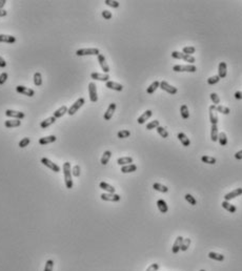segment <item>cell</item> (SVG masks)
Here are the masks:
<instances>
[{
  "mask_svg": "<svg viewBox=\"0 0 242 271\" xmlns=\"http://www.w3.org/2000/svg\"><path fill=\"white\" fill-rule=\"evenodd\" d=\"M30 143H31V139H30V138H23V139H22V140L19 142V147H20V148H24V147H27V146H28Z\"/></svg>",
  "mask_w": 242,
  "mask_h": 271,
  "instance_id": "obj_49",
  "label": "cell"
},
{
  "mask_svg": "<svg viewBox=\"0 0 242 271\" xmlns=\"http://www.w3.org/2000/svg\"><path fill=\"white\" fill-rule=\"evenodd\" d=\"M216 111L220 112V114H223V115H229L230 111H229V107H226V106L218 105V106H216Z\"/></svg>",
  "mask_w": 242,
  "mask_h": 271,
  "instance_id": "obj_42",
  "label": "cell"
},
{
  "mask_svg": "<svg viewBox=\"0 0 242 271\" xmlns=\"http://www.w3.org/2000/svg\"><path fill=\"white\" fill-rule=\"evenodd\" d=\"M5 127L11 128V127H18L21 125V121L20 120H7L4 122Z\"/></svg>",
  "mask_w": 242,
  "mask_h": 271,
  "instance_id": "obj_30",
  "label": "cell"
},
{
  "mask_svg": "<svg viewBox=\"0 0 242 271\" xmlns=\"http://www.w3.org/2000/svg\"><path fill=\"white\" fill-rule=\"evenodd\" d=\"M8 74L7 73H1L0 74V85L4 84L5 81L8 80Z\"/></svg>",
  "mask_w": 242,
  "mask_h": 271,
  "instance_id": "obj_55",
  "label": "cell"
},
{
  "mask_svg": "<svg viewBox=\"0 0 242 271\" xmlns=\"http://www.w3.org/2000/svg\"><path fill=\"white\" fill-rule=\"evenodd\" d=\"M196 66L194 64H188V65H175L173 67V71L176 73H182V71H188V73H195L196 71Z\"/></svg>",
  "mask_w": 242,
  "mask_h": 271,
  "instance_id": "obj_4",
  "label": "cell"
},
{
  "mask_svg": "<svg viewBox=\"0 0 242 271\" xmlns=\"http://www.w3.org/2000/svg\"><path fill=\"white\" fill-rule=\"evenodd\" d=\"M98 62H99L100 66H101V70L104 71V74H108L109 71V66L108 64V62H106V60L104 58V56H103L102 54H99L98 55Z\"/></svg>",
  "mask_w": 242,
  "mask_h": 271,
  "instance_id": "obj_14",
  "label": "cell"
},
{
  "mask_svg": "<svg viewBox=\"0 0 242 271\" xmlns=\"http://www.w3.org/2000/svg\"><path fill=\"white\" fill-rule=\"evenodd\" d=\"M5 3H7L5 0H0V10H3V7L5 5Z\"/></svg>",
  "mask_w": 242,
  "mask_h": 271,
  "instance_id": "obj_60",
  "label": "cell"
},
{
  "mask_svg": "<svg viewBox=\"0 0 242 271\" xmlns=\"http://www.w3.org/2000/svg\"><path fill=\"white\" fill-rule=\"evenodd\" d=\"M200 271H205V270H204V269H201Z\"/></svg>",
  "mask_w": 242,
  "mask_h": 271,
  "instance_id": "obj_62",
  "label": "cell"
},
{
  "mask_svg": "<svg viewBox=\"0 0 242 271\" xmlns=\"http://www.w3.org/2000/svg\"><path fill=\"white\" fill-rule=\"evenodd\" d=\"M182 242H183V238L182 236H177V239L175 240V243L173 245L172 247V251L174 254H177L179 252L180 248H181V245H182Z\"/></svg>",
  "mask_w": 242,
  "mask_h": 271,
  "instance_id": "obj_17",
  "label": "cell"
},
{
  "mask_svg": "<svg viewBox=\"0 0 242 271\" xmlns=\"http://www.w3.org/2000/svg\"><path fill=\"white\" fill-rule=\"evenodd\" d=\"M189 244H191V240H189V239H185V240L183 239V242H182V245H181L180 250H182V251H186L189 246Z\"/></svg>",
  "mask_w": 242,
  "mask_h": 271,
  "instance_id": "obj_50",
  "label": "cell"
},
{
  "mask_svg": "<svg viewBox=\"0 0 242 271\" xmlns=\"http://www.w3.org/2000/svg\"><path fill=\"white\" fill-rule=\"evenodd\" d=\"M195 52H196V48L194 47H183V50H182V53L186 54V55L194 54Z\"/></svg>",
  "mask_w": 242,
  "mask_h": 271,
  "instance_id": "obj_52",
  "label": "cell"
},
{
  "mask_svg": "<svg viewBox=\"0 0 242 271\" xmlns=\"http://www.w3.org/2000/svg\"><path fill=\"white\" fill-rule=\"evenodd\" d=\"M220 81V77L219 76H213V77H209L207 79V83L209 85H214V84H217V83Z\"/></svg>",
  "mask_w": 242,
  "mask_h": 271,
  "instance_id": "obj_46",
  "label": "cell"
},
{
  "mask_svg": "<svg viewBox=\"0 0 242 271\" xmlns=\"http://www.w3.org/2000/svg\"><path fill=\"white\" fill-rule=\"evenodd\" d=\"M100 54V52L98 48L96 47H92V48H80L76 52V55L79 57L81 56H98Z\"/></svg>",
  "mask_w": 242,
  "mask_h": 271,
  "instance_id": "obj_3",
  "label": "cell"
},
{
  "mask_svg": "<svg viewBox=\"0 0 242 271\" xmlns=\"http://www.w3.org/2000/svg\"><path fill=\"white\" fill-rule=\"evenodd\" d=\"M34 84L36 86H41L42 85V77H41V74L39 71H36L34 74Z\"/></svg>",
  "mask_w": 242,
  "mask_h": 271,
  "instance_id": "obj_39",
  "label": "cell"
},
{
  "mask_svg": "<svg viewBox=\"0 0 242 271\" xmlns=\"http://www.w3.org/2000/svg\"><path fill=\"white\" fill-rule=\"evenodd\" d=\"M16 91H17V93L22 94V95L28 96V97H33L34 95H35V91H34V89L25 87V86H22V85L16 86Z\"/></svg>",
  "mask_w": 242,
  "mask_h": 271,
  "instance_id": "obj_10",
  "label": "cell"
},
{
  "mask_svg": "<svg viewBox=\"0 0 242 271\" xmlns=\"http://www.w3.org/2000/svg\"><path fill=\"white\" fill-rule=\"evenodd\" d=\"M241 195H242V188H236V189L233 190V191H230V192H229V194H226L225 195H224V201H230V200H233V199L237 198Z\"/></svg>",
  "mask_w": 242,
  "mask_h": 271,
  "instance_id": "obj_15",
  "label": "cell"
},
{
  "mask_svg": "<svg viewBox=\"0 0 242 271\" xmlns=\"http://www.w3.org/2000/svg\"><path fill=\"white\" fill-rule=\"evenodd\" d=\"M180 114H181V117H182L184 120H186V119H189V108H188V106H186L185 104L181 105V107H180Z\"/></svg>",
  "mask_w": 242,
  "mask_h": 271,
  "instance_id": "obj_37",
  "label": "cell"
},
{
  "mask_svg": "<svg viewBox=\"0 0 242 271\" xmlns=\"http://www.w3.org/2000/svg\"><path fill=\"white\" fill-rule=\"evenodd\" d=\"M5 116L10 118H15L16 120H21L24 118V112L18 111H13V109H7L5 111Z\"/></svg>",
  "mask_w": 242,
  "mask_h": 271,
  "instance_id": "obj_9",
  "label": "cell"
},
{
  "mask_svg": "<svg viewBox=\"0 0 242 271\" xmlns=\"http://www.w3.org/2000/svg\"><path fill=\"white\" fill-rule=\"evenodd\" d=\"M41 163L43 164L44 166H47L48 168H50L51 170H53L55 172H59L60 171V167L57 165L56 163L52 162L51 160H48V158H42L41 159Z\"/></svg>",
  "mask_w": 242,
  "mask_h": 271,
  "instance_id": "obj_7",
  "label": "cell"
},
{
  "mask_svg": "<svg viewBox=\"0 0 242 271\" xmlns=\"http://www.w3.org/2000/svg\"><path fill=\"white\" fill-rule=\"evenodd\" d=\"M158 87H160V82H159V81H154L151 85L149 86L148 89H146V93L149 94V95L154 94Z\"/></svg>",
  "mask_w": 242,
  "mask_h": 271,
  "instance_id": "obj_33",
  "label": "cell"
},
{
  "mask_svg": "<svg viewBox=\"0 0 242 271\" xmlns=\"http://www.w3.org/2000/svg\"><path fill=\"white\" fill-rule=\"evenodd\" d=\"M0 42L15 43V42H16V37L11 36V35H4V34H1V35H0Z\"/></svg>",
  "mask_w": 242,
  "mask_h": 271,
  "instance_id": "obj_29",
  "label": "cell"
},
{
  "mask_svg": "<svg viewBox=\"0 0 242 271\" xmlns=\"http://www.w3.org/2000/svg\"><path fill=\"white\" fill-rule=\"evenodd\" d=\"M116 107H117L116 103H111V104L108 105V109H106V111L104 112V116H103L104 120L109 121V120L112 119V117H113L115 111H116Z\"/></svg>",
  "mask_w": 242,
  "mask_h": 271,
  "instance_id": "obj_13",
  "label": "cell"
},
{
  "mask_svg": "<svg viewBox=\"0 0 242 271\" xmlns=\"http://www.w3.org/2000/svg\"><path fill=\"white\" fill-rule=\"evenodd\" d=\"M53 268H54V261L53 259H48L47 263H45L44 271H53Z\"/></svg>",
  "mask_w": 242,
  "mask_h": 271,
  "instance_id": "obj_48",
  "label": "cell"
},
{
  "mask_svg": "<svg viewBox=\"0 0 242 271\" xmlns=\"http://www.w3.org/2000/svg\"><path fill=\"white\" fill-rule=\"evenodd\" d=\"M178 139H179L181 144H182L183 146H185V147H189V146L191 145V141H189V138L186 137V135L183 134V132H179V134H178Z\"/></svg>",
  "mask_w": 242,
  "mask_h": 271,
  "instance_id": "obj_23",
  "label": "cell"
},
{
  "mask_svg": "<svg viewBox=\"0 0 242 271\" xmlns=\"http://www.w3.org/2000/svg\"><path fill=\"white\" fill-rule=\"evenodd\" d=\"M57 140L56 136L52 135V136H48V137H43V138H40L39 139V144L40 145H45V144H50V143H53L55 141Z\"/></svg>",
  "mask_w": 242,
  "mask_h": 271,
  "instance_id": "obj_21",
  "label": "cell"
},
{
  "mask_svg": "<svg viewBox=\"0 0 242 271\" xmlns=\"http://www.w3.org/2000/svg\"><path fill=\"white\" fill-rule=\"evenodd\" d=\"M63 175H64V182L68 189L73 188V180H72V170L71 163L65 162L63 164Z\"/></svg>",
  "mask_w": 242,
  "mask_h": 271,
  "instance_id": "obj_1",
  "label": "cell"
},
{
  "mask_svg": "<svg viewBox=\"0 0 242 271\" xmlns=\"http://www.w3.org/2000/svg\"><path fill=\"white\" fill-rule=\"evenodd\" d=\"M91 78L94 80H98V81H104L108 82L109 79L108 74H100V73H92Z\"/></svg>",
  "mask_w": 242,
  "mask_h": 271,
  "instance_id": "obj_16",
  "label": "cell"
},
{
  "mask_svg": "<svg viewBox=\"0 0 242 271\" xmlns=\"http://www.w3.org/2000/svg\"><path fill=\"white\" fill-rule=\"evenodd\" d=\"M88 94H90V100L92 102H97L98 101V95H97V87L94 82H91L88 84Z\"/></svg>",
  "mask_w": 242,
  "mask_h": 271,
  "instance_id": "obj_6",
  "label": "cell"
},
{
  "mask_svg": "<svg viewBox=\"0 0 242 271\" xmlns=\"http://www.w3.org/2000/svg\"><path fill=\"white\" fill-rule=\"evenodd\" d=\"M172 57L174 59H178V60H184V61L186 62H189L191 64H193L196 60L194 57L192 56V55H186L182 53V52H177V51H174L172 53Z\"/></svg>",
  "mask_w": 242,
  "mask_h": 271,
  "instance_id": "obj_2",
  "label": "cell"
},
{
  "mask_svg": "<svg viewBox=\"0 0 242 271\" xmlns=\"http://www.w3.org/2000/svg\"><path fill=\"white\" fill-rule=\"evenodd\" d=\"M111 157H112V152L109 150H105L104 152H103V155L101 157V161H100L102 165H106V164L108 163L109 159H111Z\"/></svg>",
  "mask_w": 242,
  "mask_h": 271,
  "instance_id": "obj_34",
  "label": "cell"
},
{
  "mask_svg": "<svg viewBox=\"0 0 242 271\" xmlns=\"http://www.w3.org/2000/svg\"><path fill=\"white\" fill-rule=\"evenodd\" d=\"M157 207H158V209L160 210L161 213H166L169 210V206L164 200H158L157 201Z\"/></svg>",
  "mask_w": 242,
  "mask_h": 271,
  "instance_id": "obj_26",
  "label": "cell"
},
{
  "mask_svg": "<svg viewBox=\"0 0 242 271\" xmlns=\"http://www.w3.org/2000/svg\"><path fill=\"white\" fill-rule=\"evenodd\" d=\"M8 15V12L5 10H0V17H4Z\"/></svg>",
  "mask_w": 242,
  "mask_h": 271,
  "instance_id": "obj_61",
  "label": "cell"
},
{
  "mask_svg": "<svg viewBox=\"0 0 242 271\" xmlns=\"http://www.w3.org/2000/svg\"><path fill=\"white\" fill-rule=\"evenodd\" d=\"M137 170V166L135 164H129V165H124L121 167V172L123 174H131Z\"/></svg>",
  "mask_w": 242,
  "mask_h": 271,
  "instance_id": "obj_25",
  "label": "cell"
},
{
  "mask_svg": "<svg viewBox=\"0 0 242 271\" xmlns=\"http://www.w3.org/2000/svg\"><path fill=\"white\" fill-rule=\"evenodd\" d=\"M157 132H158V134H159L162 138H164V139L169 137L168 131H166V129L164 128V127H161V126H158V127H157Z\"/></svg>",
  "mask_w": 242,
  "mask_h": 271,
  "instance_id": "obj_43",
  "label": "cell"
},
{
  "mask_svg": "<svg viewBox=\"0 0 242 271\" xmlns=\"http://www.w3.org/2000/svg\"><path fill=\"white\" fill-rule=\"evenodd\" d=\"M234 97H235V99H237V100H242V91H236Z\"/></svg>",
  "mask_w": 242,
  "mask_h": 271,
  "instance_id": "obj_57",
  "label": "cell"
},
{
  "mask_svg": "<svg viewBox=\"0 0 242 271\" xmlns=\"http://www.w3.org/2000/svg\"><path fill=\"white\" fill-rule=\"evenodd\" d=\"M209 98H211V100L213 101V103H214V105H217L220 103V98H219V96L216 93H212L211 95H209Z\"/></svg>",
  "mask_w": 242,
  "mask_h": 271,
  "instance_id": "obj_47",
  "label": "cell"
},
{
  "mask_svg": "<svg viewBox=\"0 0 242 271\" xmlns=\"http://www.w3.org/2000/svg\"><path fill=\"white\" fill-rule=\"evenodd\" d=\"M209 122L212 125H217L218 124V116L216 111V105L209 106Z\"/></svg>",
  "mask_w": 242,
  "mask_h": 271,
  "instance_id": "obj_11",
  "label": "cell"
},
{
  "mask_svg": "<svg viewBox=\"0 0 242 271\" xmlns=\"http://www.w3.org/2000/svg\"><path fill=\"white\" fill-rule=\"evenodd\" d=\"M72 174H73L74 177L78 178L80 175V166L79 165H75L73 167V170H72Z\"/></svg>",
  "mask_w": 242,
  "mask_h": 271,
  "instance_id": "obj_53",
  "label": "cell"
},
{
  "mask_svg": "<svg viewBox=\"0 0 242 271\" xmlns=\"http://www.w3.org/2000/svg\"><path fill=\"white\" fill-rule=\"evenodd\" d=\"M153 188H154L155 190H157V191L163 192V194H165V192L169 191L168 187H166L165 185H162V184H160V183H154V185H153Z\"/></svg>",
  "mask_w": 242,
  "mask_h": 271,
  "instance_id": "obj_36",
  "label": "cell"
},
{
  "mask_svg": "<svg viewBox=\"0 0 242 271\" xmlns=\"http://www.w3.org/2000/svg\"><path fill=\"white\" fill-rule=\"evenodd\" d=\"M221 205H222V207L225 210H227V211H229L230 213H234V212H236V210H237V208H236V206L235 205H233V204H230V203H229V201H224V202H222V204H221Z\"/></svg>",
  "mask_w": 242,
  "mask_h": 271,
  "instance_id": "obj_31",
  "label": "cell"
},
{
  "mask_svg": "<svg viewBox=\"0 0 242 271\" xmlns=\"http://www.w3.org/2000/svg\"><path fill=\"white\" fill-rule=\"evenodd\" d=\"M99 187L101 189H103V190H105L106 192H108V194H115V187L114 186H112V185H109V184H108V183H105V182H101L99 184Z\"/></svg>",
  "mask_w": 242,
  "mask_h": 271,
  "instance_id": "obj_28",
  "label": "cell"
},
{
  "mask_svg": "<svg viewBox=\"0 0 242 271\" xmlns=\"http://www.w3.org/2000/svg\"><path fill=\"white\" fill-rule=\"evenodd\" d=\"M235 159L236 160H242V150H239L238 152H236Z\"/></svg>",
  "mask_w": 242,
  "mask_h": 271,
  "instance_id": "obj_59",
  "label": "cell"
},
{
  "mask_svg": "<svg viewBox=\"0 0 242 271\" xmlns=\"http://www.w3.org/2000/svg\"><path fill=\"white\" fill-rule=\"evenodd\" d=\"M158 269H159V264L155 263V264H152L145 271H158Z\"/></svg>",
  "mask_w": 242,
  "mask_h": 271,
  "instance_id": "obj_56",
  "label": "cell"
},
{
  "mask_svg": "<svg viewBox=\"0 0 242 271\" xmlns=\"http://www.w3.org/2000/svg\"><path fill=\"white\" fill-rule=\"evenodd\" d=\"M105 85H106V87H108V88L113 89V91H123V85L120 84V83L114 82V81H108Z\"/></svg>",
  "mask_w": 242,
  "mask_h": 271,
  "instance_id": "obj_18",
  "label": "cell"
},
{
  "mask_svg": "<svg viewBox=\"0 0 242 271\" xmlns=\"http://www.w3.org/2000/svg\"><path fill=\"white\" fill-rule=\"evenodd\" d=\"M159 126V121L158 120H154L152 122H149V124H146V129L151 131V129H154V128H157Z\"/></svg>",
  "mask_w": 242,
  "mask_h": 271,
  "instance_id": "obj_44",
  "label": "cell"
},
{
  "mask_svg": "<svg viewBox=\"0 0 242 271\" xmlns=\"http://www.w3.org/2000/svg\"><path fill=\"white\" fill-rule=\"evenodd\" d=\"M209 258L214 259V261H218V262H222L224 261V255L220 254V253H216V252H209Z\"/></svg>",
  "mask_w": 242,
  "mask_h": 271,
  "instance_id": "obj_35",
  "label": "cell"
},
{
  "mask_svg": "<svg viewBox=\"0 0 242 271\" xmlns=\"http://www.w3.org/2000/svg\"><path fill=\"white\" fill-rule=\"evenodd\" d=\"M104 3H105L106 5H108V7H114V8H117L118 7H119V2L115 1V0H105Z\"/></svg>",
  "mask_w": 242,
  "mask_h": 271,
  "instance_id": "obj_51",
  "label": "cell"
},
{
  "mask_svg": "<svg viewBox=\"0 0 242 271\" xmlns=\"http://www.w3.org/2000/svg\"><path fill=\"white\" fill-rule=\"evenodd\" d=\"M68 106L63 105V106H61V107H60V108L57 109V111H54L53 117H55V118H56V119H58V118H61L62 116H64L65 114H68Z\"/></svg>",
  "mask_w": 242,
  "mask_h": 271,
  "instance_id": "obj_22",
  "label": "cell"
},
{
  "mask_svg": "<svg viewBox=\"0 0 242 271\" xmlns=\"http://www.w3.org/2000/svg\"><path fill=\"white\" fill-rule=\"evenodd\" d=\"M131 136V131H128V129H122V131H119L117 134V137L119 139H125V138H129Z\"/></svg>",
  "mask_w": 242,
  "mask_h": 271,
  "instance_id": "obj_41",
  "label": "cell"
},
{
  "mask_svg": "<svg viewBox=\"0 0 242 271\" xmlns=\"http://www.w3.org/2000/svg\"><path fill=\"white\" fill-rule=\"evenodd\" d=\"M55 122H56V118L52 116V117H50V118H48V119L43 120L42 122L40 123V127H41V128H48V126L53 125Z\"/></svg>",
  "mask_w": 242,
  "mask_h": 271,
  "instance_id": "obj_24",
  "label": "cell"
},
{
  "mask_svg": "<svg viewBox=\"0 0 242 271\" xmlns=\"http://www.w3.org/2000/svg\"><path fill=\"white\" fill-rule=\"evenodd\" d=\"M117 164L120 166H124V165H129V164H133V158L132 157H123V158H119L117 160Z\"/></svg>",
  "mask_w": 242,
  "mask_h": 271,
  "instance_id": "obj_27",
  "label": "cell"
},
{
  "mask_svg": "<svg viewBox=\"0 0 242 271\" xmlns=\"http://www.w3.org/2000/svg\"><path fill=\"white\" fill-rule=\"evenodd\" d=\"M227 73V66L225 62H220V64L218 66V76L221 78H225Z\"/></svg>",
  "mask_w": 242,
  "mask_h": 271,
  "instance_id": "obj_20",
  "label": "cell"
},
{
  "mask_svg": "<svg viewBox=\"0 0 242 271\" xmlns=\"http://www.w3.org/2000/svg\"><path fill=\"white\" fill-rule=\"evenodd\" d=\"M218 126L217 125H212L211 127V139L213 142H217L218 141Z\"/></svg>",
  "mask_w": 242,
  "mask_h": 271,
  "instance_id": "obj_32",
  "label": "cell"
},
{
  "mask_svg": "<svg viewBox=\"0 0 242 271\" xmlns=\"http://www.w3.org/2000/svg\"><path fill=\"white\" fill-rule=\"evenodd\" d=\"M218 141L221 146H225L227 144V136L225 132H220L218 135Z\"/></svg>",
  "mask_w": 242,
  "mask_h": 271,
  "instance_id": "obj_38",
  "label": "cell"
},
{
  "mask_svg": "<svg viewBox=\"0 0 242 271\" xmlns=\"http://www.w3.org/2000/svg\"><path fill=\"white\" fill-rule=\"evenodd\" d=\"M5 66H7V62H5V60L2 58L1 56H0V67L1 68H4Z\"/></svg>",
  "mask_w": 242,
  "mask_h": 271,
  "instance_id": "obj_58",
  "label": "cell"
},
{
  "mask_svg": "<svg viewBox=\"0 0 242 271\" xmlns=\"http://www.w3.org/2000/svg\"><path fill=\"white\" fill-rule=\"evenodd\" d=\"M160 88L162 89V91H166V93L171 94V95L177 94V87H174L173 85L169 84V82H166V81H161L160 82Z\"/></svg>",
  "mask_w": 242,
  "mask_h": 271,
  "instance_id": "obj_8",
  "label": "cell"
},
{
  "mask_svg": "<svg viewBox=\"0 0 242 271\" xmlns=\"http://www.w3.org/2000/svg\"><path fill=\"white\" fill-rule=\"evenodd\" d=\"M84 103H85V99H84V98H79V99L77 100L76 102H75L70 108H68V114L70 115V116H73V115H75L77 111H78V109H79L80 107H82Z\"/></svg>",
  "mask_w": 242,
  "mask_h": 271,
  "instance_id": "obj_5",
  "label": "cell"
},
{
  "mask_svg": "<svg viewBox=\"0 0 242 271\" xmlns=\"http://www.w3.org/2000/svg\"><path fill=\"white\" fill-rule=\"evenodd\" d=\"M152 115H153V111H149V109H148V111H145L144 112H143L142 115H141V116L138 118L137 119V122L139 123V124H143V123H145V121H148L149 118L152 117Z\"/></svg>",
  "mask_w": 242,
  "mask_h": 271,
  "instance_id": "obj_19",
  "label": "cell"
},
{
  "mask_svg": "<svg viewBox=\"0 0 242 271\" xmlns=\"http://www.w3.org/2000/svg\"><path fill=\"white\" fill-rule=\"evenodd\" d=\"M102 17L104 19H106V20H109L112 17H113V15H112V13L109 12V11L104 10V11H102Z\"/></svg>",
  "mask_w": 242,
  "mask_h": 271,
  "instance_id": "obj_54",
  "label": "cell"
},
{
  "mask_svg": "<svg viewBox=\"0 0 242 271\" xmlns=\"http://www.w3.org/2000/svg\"><path fill=\"white\" fill-rule=\"evenodd\" d=\"M184 199H185V201H188L189 204H191V205H196V204H197V201H196V199L193 197L192 195H189V194H186L185 195H184Z\"/></svg>",
  "mask_w": 242,
  "mask_h": 271,
  "instance_id": "obj_45",
  "label": "cell"
},
{
  "mask_svg": "<svg viewBox=\"0 0 242 271\" xmlns=\"http://www.w3.org/2000/svg\"><path fill=\"white\" fill-rule=\"evenodd\" d=\"M201 161H202L203 163H205V164H211V165H214L217 160H216V158H214V157H209V155H203V157L201 158Z\"/></svg>",
  "mask_w": 242,
  "mask_h": 271,
  "instance_id": "obj_40",
  "label": "cell"
},
{
  "mask_svg": "<svg viewBox=\"0 0 242 271\" xmlns=\"http://www.w3.org/2000/svg\"><path fill=\"white\" fill-rule=\"evenodd\" d=\"M100 198H101V200L106 202H119L121 199L120 195L116 194H102Z\"/></svg>",
  "mask_w": 242,
  "mask_h": 271,
  "instance_id": "obj_12",
  "label": "cell"
}]
</instances>
